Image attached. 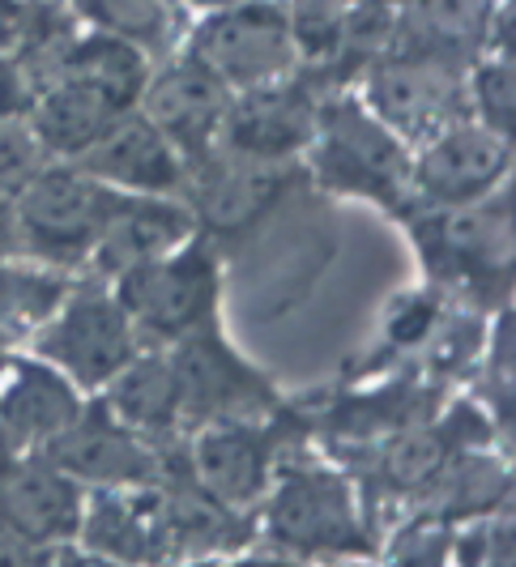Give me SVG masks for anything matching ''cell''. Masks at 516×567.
<instances>
[{
    "label": "cell",
    "mask_w": 516,
    "mask_h": 567,
    "mask_svg": "<svg viewBox=\"0 0 516 567\" xmlns=\"http://www.w3.org/2000/svg\"><path fill=\"white\" fill-rule=\"evenodd\" d=\"M115 197L94 175L78 171H39L18 193V223L30 244L48 256H73L90 248L112 223Z\"/></svg>",
    "instance_id": "obj_3"
},
{
    "label": "cell",
    "mask_w": 516,
    "mask_h": 567,
    "mask_svg": "<svg viewBox=\"0 0 516 567\" xmlns=\"http://www.w3.org/2000/svg\"><path fill=\"white\" fill-rule=\"evenodd\" d=\"M342 34V13L333 0H299L295 22H290V39L303 43L308 52H329Z\"/></svg>",
    "instance_id": "obj_31"
},
{
    "label": "cell",
    "mask_w": 516,
    "mask_h": 567,
    "mask_svg": "<svg viewBox=\"0 0 516 567\" xmlns=\"http://www.w3.org/2000/svg\"><path fill=\"white\" fill-rule=\"evenodd\" d=\"M179 414H235L269 401V389L257 371H248L209 329L184 333V346L172 359Z\"/></svg>",
    "instance_id": "obj_8"
},
{
    "label": "cell",
    "mask_w": 516,
    "mask_h": 567,
    "mask_svg": "<svg viewBox=\"0 0 516 567\" xmlns=\"http://www.w3.org/2000/svg\"><path fill=\"white\" fill-rule=\"evenodd\" d=\"M363 4H368V9H389L393 0H363Z\"/></svg>",
    "instance_id": "obj_41"
},
{
    "label": "cell",
    "mask_w": 516,
    "mask_h": 567,
    "mask_svg": "<svg viewBox=\"0 0 516 567\" xmlns=\"http://www.w3.org/2000/svg\"><path fill=\"white\" fill-rule=\"evenodd\" d=\"M4 470H9V449L0 444V478H4Z\"/></svg>",
    "instance_id": "obj_40"
},
{
    "label": "cell",
    "mask_w": 516,
    "mask_h": 567,
    "mask_svg": "<svg viewBox=\"0 0 516 567\" xmlns=\"http://www.w3.org/2000/svg\"><path fill=\"white\" fill-rule=\"evenodd\" d=\"M112 410L128 426L142 431H167L179 419V389L167 359H128L112 375Z\"/></svg>",
    "instance_id": "obj_21"
},
{
    "label": "cell",
    "mask_w": 516,
    "mask_h": 567,
    "mask_svg": "<svg viewBox=\"0 0 516 567\" xmlns=\"http://www.w3.org/2000/svg\"><path fill=\"white\" fill-rule=\"evenodd\" d=\"M18 22H22V18H18V9H13L9 0H0V43H9V39L22 30Z\"/></svg>",
    "instance_id": "obj_38"
},
{
    "label": "cell",
    "mask_w": 516,
    "mask_h": 567,
    "mask_svg": "<svg viewBox=\"0 0 516 567\" xmlns=\"http://www.w3.org/2000/svg\"><path fill=\"white\" fill-rule=\"evenodd\" d=\"M282 175L274 171V163H252V158H235L227 171L214 175V184L205 188L202 209L209 218V227L218 230H239L252 218H260L274 197H278Z\"/></svg>",
    "instance_id": "obj_22"
},
{
    "label": "cell",
    "mask_w": 516,
    "mask_h": 567,
    "mask_svg": "<svg viewBox=\"0 0 516 567\" xmlns=\"http://www.w3.org/2000/svg\"><path fill=\"white\" fill-rule=\"evenodd\" d=\"M239 567H295V564H274V559H252V564H239Z\"/></svg>",
    "instance_id": "obj_39"
},
{
    "label": "cell",
    "mask_w": 516,
    "mask_h": 567,
    "mask_svg": "<svg viewBox=\"0 0 516 567\" xmlns=\"http://www.w3.org/2000/svg\"><path fill=\"white\" fill-rule=\"evenodd\" d=\"M269 534L299 555H354L363 529L350 504V486L329 470H295L269 504Z\"/></svg>",
    "instance_id": "obj_4"
},
{
    "label": "cell",
    "mask_w": 516,
    "mask_h": 567,
    "mask_svg": "<svg viewBox=\"0 0 516 567\" xmlns=\"http://www.w3.org/2000/svg\"><path fill=\"white\" fill-rule=\"evenodd\" d=\"M508 137L491 133V128H444V137H435L419 163V188L431 200L444 205H469V200L487 197L491 188L504 179L508 171Z\"/></svg>",
    "instance_id": "obj_10"
},
{
    "label": "cell",
    "mask_w": 516,
    "mask_h": 567,
    "mask_svg": "<svg viewBox=\"0 0 516 567\" xmlns=\"http://www.w3.org/2000/svg\"><path fill=\"white\" fill-rule=\"evenodd\" d=\"M60 567H120L115 559H103V555H78V550H64L60 555Z\"/></svg>",
    "instance_id": "obj_37"
},
{
    "label": "cell",
    "mask_w": 516,
    "mask_h": 567,
    "mask_svg": "<svg viewBox=\"0 0 516 567\" xmlns=\"http://www.w3.org/2000/svg\"><path fill=\"white\" fill-rule=\"evenodd\" d=\"M0 520L30 542L73 538L82 525V491L56 461H22L0 478Z\"/></svg>",
    "instance_id": "obj_9"
},
{
    "label": "cell",
    "mask_w": 516,
    "mask_h": 567,
    "mask_svg": "<svg viewBox=\"0 0 516 567\" xmlns=\"http://www.w3.org/2000/svg\"><path fill=\"white\" fill-rule=\"evenodd\" d=\"M435 230V248L431 260L453 265L457 278H495L508 274L513 260V218H508V200L495 218V209H469V214H453Z\"/></svg>",
    "instance_id": "obj_20"
},
{
    "label": "cell",
    "mask_w": 516,
    "mask_h": 567,
    "mask_svg": "<svg viewBox=\"0 0 516 567\" xmlns=\"http://www.w3.org/2000/svg\"><path fill=\"white\" fill-rule=\"evenodd\" d=\"M478 112L491 133H499V137L513 133V64L508 60L487 64L478 73Z\"/></svg>",
    "instance_id": "obj_30"
},
{
    "label": "cell",
    "mask_w": 516,
    "mask_h": 567,
    "mask_svg": "<svg viewBox=\"0 0 516 567\" xmlns=\"http://www.w3.org/2000/svg\"><path fill=\"white\" fill-rule=\"evenodd\" d=\"M78 419H82L78 393L60 371L30 363V359L13 363V380L0 393V444L4 449L56 440Z\"/></svg>",
    "instance_id": "obj_15"
},
{
    "label": "cell",
    "mask_w": 516,
    "mask_h": 567,
    "mask_svg": "<svg viewBox=\"0 0 516 567\" xmlns=\"http://www.w3.org/2000/svg\"><path fill=\"white\" fill-rule=\"evenodd\" d=\"M64 78L90 82L94 90H103L107 99H115L120 107H128L145 90V60L128 39L115 34H94L86 43H78L73 52H64Z\"/></svg>",
    "instance_id": "obj_23"
},
{
    "label": "cell",
    "mask_w": 516,
    "mask_h": 567,
    "mask_svg": "<svg viewBox=\"0 0 516 567\" xmlns=\"http://www.w3.org/2000/svg\"><path fill=\"white\" fill-rule=\"evenodd\" d=\"M461 85L448 60L435 56H402L375 64L368 78V99L384 124L402 133H435L448 115L457 112Z\"/></svg>",
    "instance_id": "obj_7"
},
{
    "label": "cell",
    "mask_w": 516,
    "mask_h": 567,
    "mask_svg": "<svg viewBox=\"0 0 516 567\" xmlns=\"http://www.w3.org/2000/svg\"><path fill=\"white\" fill-rule=\"evenodd\" d=\"M0 567H48V555L39 542L13 534L4 520H0Z\"/></svg>",
    "instance_id": "obj_33"
},
{
    "label": "cell",
    "mask_w": 516,
    "mask_h": 567,
    "mask_svg": "<svg viewBox=\"0 0 516 567\" xmlns=\"http://www.w3.org/2000/svg\"><path fill=\"white\" fill-rule=\"evenodd\" d=\"M295 60L290 18L274 4H235L193 34V64L223 85H269Z\"/></svg>",
    "instance_id": "obj_2"
},
{
    "label": "cell",
    "mask_w": 516,
    "mask_h": 567,
    "mask_svg": "<svg viewBox=\"0 0 516 567\" xmlns=\"http://www.w3.org/2000/svg\"><path fill=\"white\" fill-rule=\"evenodd\" d=\"M197 567H209V564H197Z\"/></svg>",
    "instance_id": "obj_42"
},
{
    "label": "cell",
    "mask_w": 516,
    "mask_h": 567,
    "mask_svg": "<svg viewBox=\"0 0 516 567\" xmlns=\"http://www.w3.org/2000/svg\"><path fill=\"white\" fill-rule=\"evenodd\" d=\"M487 567H513V525L508 520L487 534Z\"/></svg>",
    "instance_id": "obj_35"
},
{
    "label": "cell",
    "mask_w": 516,
    "mask_h": 567,
    "mask_svg": "<svg viewBox=\"0 0 516 567\" xmlns=\"http://www.w3.org/2000/svg\"><path fill=\"white\" fill-rule=\"evenodd\" d=\"M431 316H435V308L431 303H410L398 320H393V341H419L427 338L431 329Z\"/></svg>",
    "instance_id": "obj_34"
},
{
    "label": "cell",
    "mask_w": 516,
    "mask_h": 567,
    "mask_svg": "<svg viewBox=\"0 0 516 567\" xmlns=\"http://www.w3.org/2000/svg\"><path fill=\"white\" fill-rule=\"evenodd\" d=\"M188 235V214L154 197H120L112 223L94 239L103 269H133L142 260L167 256Z\"/></svg>",
    "instance_id": "obj_17"
},
{
    "label": "cell",
    "mask_w": 516,
    "mask_h": 567,
    "mask_svg": "<svg viewBox=\"0 0 516 567\" xmlns=\"http://www.w3.org/2000/svg\"><path fill=\"white\" fill-rule=\"evenodd\" d=\"M39 154L43 145L34 137V128L18 120H0V197H18L39 175Z\"/></svg>",
    "instance_id": "obj_29"
},
{
    "label": "cell",
    "mask_w": 516,
    "mask_h": 567,
    "mask_svg": "<svg viewBox=\"0 0 516 567\" xmlns=\"http://www.w3.org/2000/svg\"><path fill=\"white\" fill-rule=\"evenodd\" d=\"M145 94V120L163 128V137L184 150H202L205 142L218 137L223 115H227V85L209 78L202 64L184 60L167 73H158L142 90Z\"/></svg>",
    "instance_id": "obj_11"
},
{
    "label": "cell",
    "mask_w": 516,
    "mask_h": 567,
    "mask_svg": "<svg viewBox=\"0 0 516 567\" xmlns=\"http://www.w3.org/2000/svg\"><path fill=\"white\" fill-rule=\"evenodd\" d=\"M64 299V282L39 269L0 265V329H30L56 316Z\"/></svg>",
    "instance_id": "obj_26"
},
{
    "label": "cell",
    "mask_w": 516,
    "mask_h": 567,
    "mask_svg": "<svg viewBox=\"0 0 516 567\" xmlns=\"http://www.w3.org/2000/svg\"><path fill=\"white\" fill-rule=\"evenodd\" d=\"M193 465H197V483L209 491L218 504H248L265 486L269 470V449L257 431L244 426H214L193 444Z\"/></svg>",
    "instance_id": "obj_18"
},
{
    "label": "cell",
    "mask_w": 516,
    "mask_h": 567,
    "mask_svg": "<svg viewBox=\"0 0 516 567\" xmlns=\"http://www.w3.org/2000/svg\"><path fill=\"white\" fill-rule=\"evenodd\" d=\"M18 107H22V82H18L13 64L0 60V120H9Z\"/></svg>",
    "instance_id": "obj_36"
},
{
    "label": "cell",
    "mask_w": 516,
    "mask_h": 567,
    "mask_svg": "<svg viewBox=\"0 0 516 567\" xmlns=\"http://www.w3.org/2000/svg\"><path fill=\"white\" fill-rule=\"evenodd\" d=\"M312 133V107L299 90H265L252 85L248 99L227 107L218 137H227L235 158L278 163Z\"/></svg>",
    "instance_id": "obj_12"
},
{
    "label": "cell",
    "mask_w": 516,
    "mask_h": 567,
    "mask_svg": "<svg viewBox=\"0 0 516 567\" xmlns=\"http://www.w3.org/2000/svg\"><path fill=\"white\" fill-rule=\"evenodd\" d=\"M316 163H320V179L345 193H363L375 200H398L402 193L405 163L393 142V128L375 124L354 103H333L320 115Z\"/></svg>",
    "instance_id": "obj_5"
},
{
    "label": "cell",
    "mask_w": 516,
    "mask_h": 567,
    "mask_svg": "<svg viewBox=\"0 0 516 567\" xmlns=\"http://www.w3.org/2000/svg\"><path fill=\"white\" fill-rule=\"evenodd\" d=\"M48 461H56L69 478H86V483H142L158 465V456L133 431L112 423L103 410L60 431L48 449Z\"/></svg>",
    "instance_id": "obj_13"
},
{
    "label": "cell",
    "mask_w": 516,
    "mask_h": 567,
    "mask_svg": "<svg viewBox=\"0 0 516 567\" xmlns=\"http://www.w3.org/2000/svg\"><path fill=\"white\" fill-rule=\"evenodd\" d=\"M504 470L495 465V461H483V456H461L457 465L444 474V504L453 512V516H474V512H483L495 504V495H504Z\"/></svg>",
    "instance_id": "obj_28"
},
{
    "label": "cell",
    "mask_w": 516,
    "mask_h": 567,
    "mask_svg": "<svg viewBox=\"0 0 516 567\" xmlns=\"http://www.w3.org/2000/svg\"><path fill=\"white\" fill-rule=\"evenodd\" d=\"M214 299H218L214 256L205 248H188V252L154 256V260L124 269L115 303L128 312V320H137L145 329L163 338H184L209 320Z\"/></svg>",
    "instance_id": "obj_1"
},
{
    "label": "cell",
    "mask_w": 516,
    "mask_h": 567,
    "mask_svg": "<svg viewBox=\"0 0 516 567\" xmlns=\"http://www.w3.org/2000/svg\"><path fill=\"white\" fill-rule=\"evenodd\" d=\"M120 115L124 107L107 99L103 90L78 82V78H64L56 90L43 94V103L34 112V137L56 154H86Z\"/></svg>",
    "instance_id": "obj_19"
},
{
    "label": "cell",
    "mask_w": 516,
    "mask_h": 567,
    "mask_svg": "<svg viewBox=\"0 0 516 567\" xmlns=\"http://www.w3.org/2000/svg\"><path fill=\"white\" fill-rule=\"evenodd\" d=\"M90 22L128 39V43H158L167 34V9L163 0H78Z\"/></svg>",
    "instance_id": "obj_27"
},
{
    "label": "cell",
    "mask_w": 516,
    "mask_h": 567,
    "mask_svg": "<svg viewBox=\"0 0 516 567\" xmlns=\"http://www.w3.org/2000/svg\"><path fill=\"white\" fill-rule=\"evenodd\" d=\"M448 453H453L448 431H427V426L402 431V435L384 449V461H380L384 483L393 486V491H423V486L435 483V478L444 474Z\"/></svg>",
    "instance_id": "obj_25"
},
{
    "label": "cell",
    "mask_w": 516,
    "mask_h": 567,
    "mask_svg": "<svg viewBox=\"0 0 516 567\" xmlns=\"http://www.w3.org/2000/svg\"><path fill=\"white\" fill-rule=\"evenodd\" d=\"M78 529L103 559H115V564H154L163 559V546H167L163 499H149V495H103L94 499L90 516L82 512Z\"/></svg>",
    "instance_id": "obj_16"
},
{
    "label": "cell",
    "mask_w": 516,
    "mask_h": 567,
    "mask_svg": "<svg viewBox=\"0 0 516 567\" xmlns=\"http://www.w3.org/2000/svg\"><path fill=\"white\" fill-rule=\"evenodd\" d=\"M444 559H448V534L435 520H419L393 546V567H444Z\"/></svg>",
    "instance_id": "obj_32"
},
{
    "label": "cell",
    "mask_w": 516,
    "mask_h": 567,
    "mask_svg": "<svg viewBox=\"0 0 516 567\" xmlns=\"http://www.w3.org/2000/svg\"><path fill=\"white\" fill-rule=\"evenodd\" d=\"M86 175L137 193H167L179 184V150L149 120H115L86 150Z\"/></svg>",
    "instance_id": "obj_14"
},
{
    "label": "cell",
    "mask_w": 516,
    "mask_h": 567,
    "mask_svg": "<svg viewBox=\"0 0 516 567\" xmlns=\"http://www.w3.org/2000/svg\"><path fill=\"white\" fill-rule=\"evenodd\" d=\"M39 350L78 384L94 389L133 359V320L107 295H82L60 312L48 338H39Z\"/></svg>",
    "instance_id": "obj_6"
},
{
    "label": "cell",
    "mask_w": 516,
    "mask_h": 567,
    "mask_svg": "<svg viewBox=\"0 0 516 567\" xmlns=\"http://www.w3.org/2000/svg\"><path fill=\"white\" fill-rule=\"evenodd\" d=\"M491 22V0H414L410 27L423 39L419 56L453 60L457 52L474 48Z\"/></svg>",
    "instance_id": "obj_24"
}]
</instances>
